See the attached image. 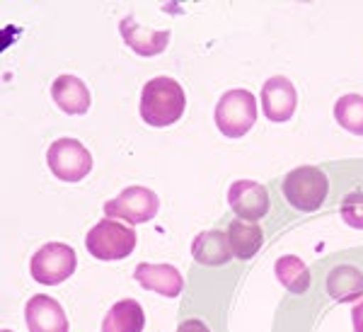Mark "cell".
I'll list each match as a JSON object with an SVG mask.
<instances>
[{
	"instance_id": "obj_14",
	"label": "cell",
	"mask_w": 363,
	"mask_h": 332,
	"mask_svg": "<svg viewBox=\"0 0 363 332\" xmlns=\"http://www.w3.org/2000/svg\"><path fill=\"white\" fill-rule=\"evenodd\" d=\"M191 255L199 265L206 267H220L228 265L233 260V250L230 243H228V233L223 231H206L199 233L191 243Z\"/></svg>"
},
{
	"instance_id": "obj_8",
	"label": "cell",
	"mask_w": 363,
	"mask_h": 332,
	"mask_svg": "<svg viewBox=\"0 0 363 332\" xmlns=\"http://www.w3.org/2000/svg\"><path fill=\"white\" fill-rule=\"evenodd\" d=\"M228 204L242 221H259L269 211V192L255 179H238L228 189Z\"/></svg>"
},
{
	"instance_id": "obj_13",
	"label": "cell",
	"mask_w": 363,
	"mask_h": 332,
	"mask_svg": "<svg viewBox=\"0 0 363 332\" xmlns=\"http://www.w3.org/2000/svg\"><path fill=\"white\" fill-rule=\"evenodd\" d=\"M121 34H124V42L140 56L160 54V51H165V46L169 42V29H160V32L145 29L143 25H138L133 17H126V20L121 22Z\"/></svg>"
},
{
	"instance_id": "obj_22",
	"label": "cell",
	"mask_w": 363,
	"mask_h": 332,
	"mask_svg": "<svg viewBox=\"0 0 363 332\" xmlns=\"http://www.w3.org/2000/svg\"><path fill=\"white\" fill-rule=\"evenodd\" d=\"M354 332H363V301L354 306Z\"/></svg>"
},
{
	"instance_id": "obj_12",
	"label": "cell",
	"mask_w": 363,
	"mask_h": 332,
	"mask_svg": "<svg viewBox=\"0 0 363 332\" xmlns=\"http://www.w3.org/2000/svg\"><path fill=\"white\" fill-rule=\"evenodd\" d=\"M51 97L66 114H85L90 109V90L75 75H58L51 87Z\"/></svg>"
},
{
	"instance_id": "obj_7",
	"label": "cell",
	"mask_w": 363,
	"mask_h": 332,
	"mask_svg": "<svg viewBox=\"0 0 363 332\" xmlns=\"http://www.w3.org/2000/svg\"><path fill=\"white\" fill-rule=\"evenodd\" d=\"M157 209H160V199L148 187H128L112 201L104 204V214L109 218H121L131 226L153 221L157 216Z\"/></svg>"
},
{
	"instance_id": "obj_15",
	"label": "cell",
	"mask_w": 363,
	"mask_h": 332,
	"mask_svg": "<svg viewBox=\"0 0 363 332\" xmlns=\"http://www.w3.org/2000/svg\"><path fill=\"white\" fill-rule=\"evenodd\" d=\"M262 228L255 223V221H233L228 226V243H230V250H233V258L238 260H250L257 255V250L262 248Z\"/></svg>"
},
{
	"instance_id": "obj_5",
	"label": "cell",
	"mask_w": 363,
	"mask_h": 332,
	"mask_svg": "<svg viewBox=\"0 0 363 332\" xmlns=\"http://www.w3.org/2000/svg\"><path fill=\"white\" fill-rule=\"evenodd\" d=\"M46 162L54 177L63 182H80L92 170V155L78 138H58L46 150Z\"/></svg>"
},
{
	"instance_id": "obj_10",
	"label": "cell",
	"mask_w": 363,
	"mask_h": 332,
	"mask_svg": "<svg viewBox=\"0 0 363 332\" xmlns=\"http://www.w3.org/2000/svg\"><path fill=\"white\" fill-rule=\"evenodd\" d=\"M29 332H68V318L61 304L51 296L37 294L25 306Z\"/></svg>"
},
{
	"instance_id": "obj_11",
	"label": "cell",
	"mask_w": 363,
	"mask_h": 332,
	"mask_svg": "<svg viewBox=\"0 0 363 332\" xmlns=\"http://www.w3.org/2000/svg\"><path fill=\"white\" fill-rule=\"evenodd\" d=\"M133 279H136L143 289L155 291V294L167 296V299L179 296L182 287H184V279H182L179 270L172 265H148V262H143V265L136 267Z\"/></svg>"
},
{
	"instance_id": "obj_16",
	"label": "cell",
	"mask_w": 363,
	"mask_h": 332,
	"mask_svg": "<svg viewBox=\"0 0 363 332\" xmlns=\"http://www.w3.org/2000/svg\"><path fill=\"white\" fill-rule=\"evenodd\" d=\"M145 325L143 308L138 301L124 299L112 306V311L104 316L102 332H140Z\"/></svg>"
},
{
	"instance_id": "obj_20",
	"label": "cell",
	"mask_w": 363,
	"mask_h": 332,
	"mask_svg": "<svg viewBox=\"0 0 363 332\" xmlns=\"http://www.w3.org/2000/svg\"><path fill=\"white\" fill-rule=\"evenodd\" d=\"M342 216L351 228L363 231V192H351L342 201Z\"/></svg>"
},
{
	"instance_id": "obj_17",
	"label": "cell",
	"mask_w": 363,
	"mask_h": 332,
	"mask_svg": "<svg viewBox=\"0 0 363 332\" xmlns=\"http://www.w3.org/2000/svg\"><path fill=\"white\" fill-rule=\"evenodd\" d=\"M327 291L335 301H356L359 296H363V275L361 270L351 265H344V267H337L332 270V275L327 277Z\"/></svg>"
},
{
	"instance_id": "obj_18",
	"label": "cell",
	"mask_w": 363,
	"mask_h": 332,
	"mask_svg": "<svg viewBox=\"0 0 363 332\" xmlns=\"http://www.w3.org/2000/svg\"><path fill=\"white\" fill-rule=\"evenodd\" d=\"M277 277L291 294H306L310 289V270L306 262L294 258V255L277 260Z\"/></svg>"
},
{
	"instance_id": "obj_9",
	"label": "cell",
	"mask_w": 363,
	"mask_h": 332,
	"mask_svg": "<svg viewBox=\"0 0 363 332\" xmlns=\"http://www.w3.org/2000/svg\"><path fill=\"white\" fill-rule=\"evenodd\" d=\"M298 95L296 87L286 75H274L262 87V109H264L269 121H289L296 112Z\"/></svg>"
},
{
	"instance_id": "obj_21",
	"label": "cell",
	"mask_w": 363,
	"mask_h": 332,
	"mask_svg": "<svg viewBox=\"0 0 363 332\" xmlns=\"http://www.w3.org/2000/svg\"><path fill=\"white\" fill-rule=\"evenodd\" d=\"M177 332H211V330L201 323V320H184V323L177 328Z\"/></svg>"
},
{
	"instance_id": "obj_6",
	"label": "cell",
	"mask_w": 363,
	"mask_h": 332,
	"mask_svg": "<svg viewBox=\"0 0 363 332\" xmlns=\"http://www.w3.org/2000/svg\"><path fill=\"white\" fill-rule=\"evenodd\" d=\"M32 277L44 287H56L75 272V250L66 243H46L32 258Z\"/></svg>"
},
{
	"instance_id": "obj_23",
	"label": "cell",
	"mask_w": 363,
	"mask_h": 332,
	"mask_svg": "<svg viewBox=\"0 0 363 332\" xmlns=\"http://www.w3.org/2000/svg\"><path fill=\"white\" fill-rule=\"evenodd\" d=\"M3 332H13V330H3Z\"/></svg>"
},
{
	"instance_id": "obj_3",
	"label": "cell",
	"mask_w": 363,
	"mask_h": 332,
	"mask_svg": "<svg viewBox=\"0 0 363 332\" xmlns=\"http://www.w3.org/2000/svg\"><path fill=\"white\" fill-rule=\"evenodd\" d=\"M85 248L92 258L102 262L124 260L136 248V233H133V228H128V226H121L119 221L104 218L87 233Z\"/></svg>"
},
{
	"instance_id": "obj_1",
	"label": "cell",
	"mask_w": 363,
	"mask_h": 332,
	"mask_svg": "<svg viewBox=\"0 0 363 332\" xmlns=\"http://www.w3.org/2000/svg\"><path fill=\"white\" fill-rule=\"evenodd\" d=\"M186 107L184 90L177 80L160 75L143 85L140 92V116L150 126H169L182 119Z\"/></svg>"
},
{
	"instance_id": "obj_4",
	"label": "cell",
	"mask_w": 363,
	"mask_h": 332,
	"mask_svg": "<svg viewBox=\"0 0 363 332\" xmlns=\"http://www.w3.org/2000/svg\"><path fill=\"white\" fill-rule=\"evenodd\" d=\"M257 121V100L250 90H230L216 104V126L228 138H242Z\"/></svg>"
},
{
	"instance_id": "obj_2",
	"label": "cell",
	"mask_w": 363,
	"mask_h": 332,
	"mask_svg": "<svg viewBox=\"0 0 363 332\" xmlns=\"http://www.w3.org/2000/svg\"><path fill=\"white\" fill-rule=\"evenodd\" d=\"M281 189H284L286 201L298 211H315L327 199L330 182H327V175L320 167L303 165L286 175Z\"/></svg>"
},
{
	"instance_id": "obj_19",
	"label": "cell",
	"mask_w": 363,
	"mask_h": 332,
	"mask_svg": "<svg viewBox=\"0 0 363 332\" xmlns=\"http://www.w3.org/2000/svg\"><path fill=\"white\" fill-rule=\"evenodd\" d=\"M335 119L342 129L363 136V95H344L335 104Z\"/></svg>"
}]
</instances>
